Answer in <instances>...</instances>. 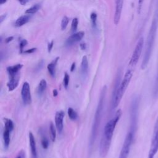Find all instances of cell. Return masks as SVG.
I'll return each mask as SVG.
<instances>
[{
    "instance_id": "6da1fadb",
    "label": "cell",
    "mask_w": 158,
    "mask_h": 158,
    "mask_svg": "<svg viewBox=\"0 0 158 158\" xmlns=\"http://www.w3.org/2000/svg\"><path fill=\"white\" fill-rule=\"evenodd\" d=\"M122 110L118 109L116 112L114 117L107 122L104 127L99 146V154L101 157H105L109 151L113 133L116 125L122 116Z\"/></svg>"
},
{
    "instance_id": "7a4b0ae2",
    "label": "cell",
    "mask_w": 158,
    "mask_h": 158,
    "mask_svg": "<svg viewBox=\"0 0 158 158\" xmlns=\"http://www.w3.org/2000/svg\"><path fill=\"white\" fill-rule=\"evenodd\" d=\"M157 28H158V0L157 1L156 7L154 13L151 26L150 27V30L147 37L145 52H144V54L142 64H141L142 69H144L147 67L149 63L150 57L151 56L152 49L154 47V44L155 41Z\"/></svg>"
},
{
    "instance_id": "3957f363",
    "label": "cell",
    "mask_w": 158,
    "mask_h": 158,
    "mask_svg": "<svg viewBox=\"0 0 158 158\" xmlns=\"http://www.w3.org/2000/svg\"><path fill=\"white\" fill-rule=\"evenodd\" d=\"M106 92H107V87L106 86H104L102 88L100 97L99 99V102L98 104V106L96 110V112L94 114L93 122L91 127V135H90V138L89 141V148L91 150L94 144V142L96 141V139L97 138V135L98 133V130L101 124V121L102 118V115L103 112V109L104 106V102L106 96Z\"/></svg>"
},
{
    "instance_id": "277c9868",
    "label": "cell",
    "mask_w": 158,
    "mask_h": 158,
    "mask_svg": "<svg viewBox=\"0 0 158 158\" xmlns=\"http://www.w3.org/2000/svg\"><path fill=\"white\" fill-rule=\"evenodd\" d=\"M133 76V71L131 70H128L125 73L123 78L122 79V81L120 83L117 91L115 94L114 99L112 101V109H115L120 102L123 96L128 88V86L131 81V79Z\"/></svg>"
},
{
    "instance_id": "5b68a950",
    "label": "cell",
    "mask_w": 158,
    "mask_h": 158,
    "mask_svg": "<svg viewBox=\"0 0 158 158\" xmlns=\"http://www.w3.org/2000/svg\"><path fill=\"white\" fill-rule=\"evenodd\" d=\"M139 105V98L138 96H135L132 98L130 104V131L135 136L138 127V110Z\"/></svg>"
},
{
    "instance_id": "8992f818",
    "label": "cell",
    "mask_w": 158,
    "mask_h": 158,
    "mask_svg": "<svg viewBox=\"0 0 158 158\" xmlns=\"http://www.w3.org/2000/svg\"><path fill=\"white\" fill-rule=\"evenodd\" d=\"M158 151V117L154 123L148 158H154Z\"/></svg>"
},
{
    "instance_id": "52a82bcc",
    "label": "cell",
    "mask_w": 158,
    "mask_h": 158,
    "mask_svg": "<svg viewBox=\"0 0 158 158\" xmlns=\"http://www.w3.org/2000/svg\"><path fill=\"white\" fill-rule=\"evenodd\" d=\"M143 45H144V38L143 37H141L137 42V44L135 48L134 51L130 59V60L129 62V65L130 66L134 67L138 63L143 48Z\"/></svg>"
},
{
    "instance_id": "ba28073f",
    "label": "cell",
    "mask_w": 158,
    "mask_h": 158,
    "mask_svg": "<svg viewBox=\"0 0 158 158\" xmlns=\"http://www.w3.org/2000/svg\"><path fill=\"white\" fill-rule=\"evenodd\" d=\"M133 138L134 135H133V133L129 131L125 137L118 158H128Z\"/></svg>"
},
{
    "instance_id": "9c48e42d",
    "label": "cell",
    "mask_w": 158,
    "mask_h": 158,
    "mask_svg": "<svg viewBox=\"0 0 158 158\" xmlns=\"http://www.w3.org/2000/svg\"><path fill=\"white\" fill-rule=\"evenodd\" d=\"M21 96L22 101L24 105H28L31 102V95L30 91V85L28 82L25 81L23 83L22 90H21Z\"/></svg>"
},
{
    "instance_id": "30bf717a",
    "label": "cell",
    "mask_w": 158,
    "mask_h": 158,
    "mask_svg": "<svg viewBox=\"0 0 158 158\" xmlns=\"http://www.w3.org/2000/svg\"><path fill=\"white\" fill-rule=\"evenodd\" d=\"M65 116V112L63 110L57 111L55 115V123L56 129L59 134H60L63 130V120Z\"/></svg>"
},
{
    "instance_id": "8fae6325",
    "label": "cell",
    "mask_w": 158,
    "mask_h": 158,
    "mask_svg": "<svg viewBox=\"0 0 158 158\" xmlns=\"http://www.w3.org/2000/svg\"><path fill=\"white\" fill-rule=\"evenodd\" d=\"M124 0H115V10L114 17V23L115 25H118L121 17L122 11L123 9Z\"/></svg>"
},
{
    "instance_id": "7c38bea8",
    "label": "cell",
    "mask_w": 158,
    "mask_h": 158,
    "mask_svg": "<svg viewBox=\"0 0 158 158\" xmlns=\"http://www.w3.org/2000/svg\"><path fill=\"white\" fill-rule=\"evenodd\" d=\"M85 33L83 31H78L73 33L66 40L65 44L67 46H72L76 43L80 41L84 36Z\"/></svg>"
},
{
    "instance_id": "4fadbf2b",
    "label": "cell",
    "mask_w": 158,
    "mask_h": 158,
    "mask_svg": "<svg viewBox=\"0 0 158 158\" xmlns=\"http://www.w3.org/2000/svg\"><path fill=\"white\" fill-rule=\"evenodd\" d=\"M23 65L21 64H17L12 66H9L7 67L6 70L9 75V77H13L19 75V72L22 68Z\"/></svg>"
},
{
    "instance_id": "5bb4252c",
    "label": "cell",
    "mask_w": 158,
    "mask_h": 158,
    "mask_svg": "<svg viewBox=\"0 0 158 158\" xmlns=\"http://www.w3.org/2000/svg\"><path fill=\"white\" fill-rule=\"evenodd\" d=\"M29 143L31 153V158H38L36 146L35 137L31 132L29 133Z\"/></svg>"
},
{
    "instance_id": "9a60e30c",
    "label": "cell",
    "mask_w": 158,
    "mask_h": 158,
    "mask_svg": "<svg viewBox=\"0 0 158 158\" xmlns=\"http://www.w3.org/2000/svg\"><path fill=\"white\" fill-rule=\"evenodd\" d=\"M20 80V75L9 78V80L7 83V86L9 91L14 90L18 86Z\"/></svg>"
},
{
    "instance_id": "2e32d148",
    "label": "cell",
    "mask_w": 158,
    "mask_h": 158,
    "mask_svg": "<svg viewBox=\"0 0 158 158\" xmlns=\"http://www.w3.org/2000/svg\"><path fill=\"white\" fill-rule=\"evenodd\" d=\"M81 77L85 78L88 72V61L87 57L86 56H83L82 59H81Z\"/></svg>"
},
{
    "instance_id": "e0dca14e",
    "label": "cell",
    "mask_w": 158,
    "mask_h": 158,
    "mask_svg": "<svg viewBox=\"0 0 158 158\" xmlns=\"http://www.w3.org/2000/svg\"><path fill=\"white\" fill-rule=\"evenodd\" d=\"M59 59V57H57L47 66L48 72L52 77H54L56 75V65Z\"/></svg>"
},
{
    "instance_id": "ac0fdd59",
    "label": "cell",
    "mask_w": 158,
    "mask_h": 158,
    "mask_svg": "<svg viewBox=\"0 0 158 158\" xmlns=\"http://www.w3.org/2000/svg\"><path fill=\"white\" fill-rule=\"evenodd\" d=\"M30 16L29 15H22L20 17H19L15 22V26L17 27H20L23 26V25L26 24L30 20Z\"/></svg>"
},
{
    "instance_id": "d6986e66",
    "label": "cell",
    "mask_w": 158,
    "mask_h": 158,
    "mask_svg": "<svg viewBox=\"0 0 158 158\" xmlns=\"http://www.w3.org/2000/svg\"><path fill=\"white\" fill-rule=\"evenodd\" d=\"M10 131L6 128H4L3 131V141L4 148L7 149L9 146L10 143Z\"/></svg>"
},
{
    "instance_id": "ffe728a7",
    "label": "cell",
    "mask_w": 158,
    "mask_h": 158,
    "mask_svg": "<svg viewBox=\"0 0 158 158\" xmlns=\"http://www.w3.org/2000/svg\"><path fill=\"white\" fill-rule=\"evenodd\" d=\"M47 87V82L44 79H42L37 87V93L38 96H41Z\"/></svg>"
},
{
    "instance_id": "44dd1931",
    "label": "cell",
    "mask_w": 158,
    "mask_h": 158,
    "mask_svg": "<svg viewBox=\"0 0 158 158\" xmlns=\"http://www.w3.org/2000/svg\"><path fill=\"white\" fill-rule=\"evenodd\" d=\"M40 7H41V5L40 4H36L33 5V6H31V7L27 9L25 11V14H28V15L33 14L36 13L37 11H38V10L40 9Z\"/></svg>"
},
{
    "instance_id": "7402d4cb",
    "label": "cell",
    "mask_w": 158,
    "mask_h": 158,
    "mask_svg": "<svg viewBox=\"0 0 158 158\" xmlns=\"http://www.w3.org/2000/svg\"><path fill=\"white\" fill-rule=\"evenodd\" d=\"M14 128V125L12 120L9 118L4 119V128L9 130L10 132L13 130Z\"/></svg>"
},
{
    "instance_id": "603a6c76",
    "label": "cell",
    "mask_w": 158,
    "mask_h": 158,
    "mask_svg": "<svg viewBox=\"0 0 158 158\" xmlns=\"http://www.w3.org/2000/svg\"><path fill=\"white\" fill-rule=\"evenodd\" d=\"M49 131H50V137H51V139L52 142L55 141L56 140V128L55 127L53 124L52 122L50 123L49 125Z\"/></svg>"
},
{
    "instance_id": "cb8c5ba5",
    "label": "cell",
    "mask_w": 158,
    "mask_h": 158,
    "mask_svg": "<svg viewBox=\"0 0 158 158\" xmlns=\"http://www.w3.org/2000/svg\"><path fill=\"white\" fill-rule=\"evenodd\" d=\"M153 97L154 99L157 98L158 97V68L157 70V74L154 84V88H153Z\"/></svg>"
},
{
    "instance_id": "d4e9b609",
    "label": "cell",
    "mask_w": 158,
    "mask_h": 158,
    "mask_svg": "<svg viewBox=\"0 0 158 158\" xmlns=\"http://www.w3.org/2000/svg\"><path fill=\"white\" fill-rule=\"evenodd\" d=\"M67 113L69 117L72 120H75L78 118V114L76 112V111L72 107H69L67 110Z\"/></svg>"
},
{
    "instance_id": "484cf974",
    "label": "cell",
    "mask_w": 158,
    "mask_h": 158,
    "mask_svg": "<svg viewBox=\"0 0 158 158\" xmlns=\"http://www.w3.org/2000/svg\"><path fill=\"white\" fill-rule=\"evenodd\" d=\"M41 146L43 147V149H46L48 148L49 147V141H48V139L46 138V136L44 135H41Z\"/></svg>"
},
{
    "instance_id": "4316f807",
    "label": "cell",
    "mask_w": 158,
    "mask_h": 158,
    "mask_svg": "<svg viewBox=\"0 0 158 158\" xmlns=\"http://www.w3.org/2000/svg\"><path fill=\"white\" fill-rule=\"evenodd\" d=\"M69 18L67 17V16H64L62 19V21H61V29L62 30H65L67 25H68V23H69Z\"/></svg>"
},
{
    "instance_id": "83f0119b",
    "label": "cell",
    "mask_w": 158,
    "mask_h": 158,
    "mask_svg": "<svg viewBox=\"0 0 158 158\" xmlns=\"http://www.w3.org/2000/svg\"><path fill=\"white\" fill-rule=\"evenodd\" d=\"M90 19L91 21V23L93 25V27L94 28L96 27V20H97V14L94 12H93L91 15H90Z\"/></svg>"
},
{
    "instance_id": "f1b7e54d",
    "label": "cell",
    "mask_w": 158,
    "mask_h": 158,
    "mask_svg": "<svg viewBox=\"0 0 158 158\" xmlns=\"http://www.w3.org/2000/svg\"><path fill=\"white\" fill-rule=\"evenodd\" d=\"M78 20L77 18H74L72 20V25H71V30L73 32H75L78 27Z\"/></svg>"
},
{
    "instance_id": "f546056e",
    "label": "cell",
    "mask_w": 158,
    "mask_h": 158,
    "mask_svg": "<svg viewBox=\"0 0 158 158\" xmlns=\"http://www.w3.org/2000/svg\"><path fill=\"white\" fill-rule=\"evenodd\" d=\"M27 41L26 40H22L20 44H19V49H20V53H23V48L27 44Z\"/></svg>"
},
{
    "instance_id": "4dcf8cb0",
    "label": "cell",
    "mask_w": 158,
    "mask_h": 158,
    "mask_svg": "<svg viewBox=\"0 0 158 158\" xmlns=\"http://www.w3.org/2000/svg\"><path fill=\"white\" fill-rule=\"evenodd\" d=\"M69 80H70V77L69 75L67 73H65L64 74V85L65 88H67L69 84Z\"/></svg>"
},
{
    "instance_id": "1f68e13d",
    "label": "cell",
    "mask_w": 158,
    "mask_h": 158,
    "mask_svg": "<svg viewBox=\"0 0 158 158\" xmlns=\"http://www.w3.org/2000/svg\"><path fill=\"white\" fill-rule=\"evenodd\" d=\"M36 50V48H31V49L24 51L23 53H25V54H31V53H33Z\"/></svg>"
},
{
    "instance_id": "d6a6232c",
    "label": "cell",
    "mask_w": 158,
    "mask_h": 158,
    "mask_svg": "<svg viewBox=\"0 0 158 158\" xmlns=\"http://www.w3.org/2000/svg\"><path fill=\"white\" fill-rule=\"evenodd\" d=\"M53 45H54V41H51L50 43H48V52H50L52 49V47H53Z\"/></svg>"
},
{
    "instance_id": "836d02e7",
    "label": "cell",
    "mask_w": 158,
    "mask_h": 158,
    "mask_svg": "<svg viewBox=\"0 0 158 158\" xmlns=\"http://www.w3.org/2000/svg\"><path fill=\"white\" fill-rule=\"evenodd\" d=\"M43 64H44L43 60L40 61V62L38 63V64L37 65L36 67V71H39V70H41V69L42 68L43 65Z\"/></svg>"
},
{
    "instance_id": "e575fe53",
    "label": "cell",
    "mask_w": 158,
    "mask_h": 158,
    "mask_svg": "<svg viewBox=\"0 0 158 158\" xmlns=\"http://www.w3.org/2000/svg\"><path fill=\"white\" fill-rule=\"evenodd\" d=\"M14 39V37L13 36H9L7 37V38L5 39V43H9V42H10L11 41H12Z\"/></svg>"
},
{
    "instance_id": "d590c367",
    "label": "cell",
    "mask_w": 158,
    "mask_h": 158,
    "mask_svg": "<svg viewBox=\"0 0 158 158\" xmlns=\"http://www.w3.org/2000/svg\"><path fill=\"white\" fill-rule=\"evenodd\" d=\"M18 1L20 2V4L21 5H22V6L25 5L28 2V0H18Z\"/></svg>"
},
{
    "instance_id": "8d00e7d4",
    "label": "cell",
    "mask_w": 158,
    "mask_h": 158,
    "mask_svg": "<svg viewBox=\"0 0 158 158\" xmlns=\"http://www.w3.org/2000/svg\"><path fill=\"white\" fill-rule=\"evenodd\" d=\"M16 158H24V152L22 151Z\"/></svg>"
},
{
    "instance_id": "74e56055",
    "label": "cell",
    "mask_w": 158,
    "mask_h": 158,
    "mask_svg": "<svg viewBox=\"0 0 158 158\" xmlns=\"http://www.w3.org/2000/svg\"><path fill=\"white\" fill-rule=\"evenodd\" d=\"M6 17V14H3V15H1V17H0V22L1 23H2L4 20H5Z\"/></svg>"
},
{
    "instance_id": "f35d334b",
    "label": "cell",
    "mask_w": 158,
    "mask_h": 158,
    "mask_svg": "<svg viewBox=\"0 0 158 158\" xmlns=\"http://www.w3.org/2000/svg\"><path fill=\"white\" fill-rule=\"evenodd\" d=\"M80 48L82 49V50H85L86 49V44L85 43H81L80 44Z\"/></svg>"
},
{
    "instance_id": "ab89813d",
    "label": "cell",
    "mask_w": 158,
    "mask_h": 158,
    "mask_svg": "<svg viewBox=\"0 0 158 158\" xmlns=\"http://www.w3.org/2000/svg\"><path fill=\"white\" fill-rule=\"evenodd\" d=\"M75 63L73 62L71 65V67H70V71L73 72L75 70Z\"/></svg>"
},
{
    "instance_id": "60d3db41",
    "label": "cell",
    "mask_w": 158,
    "mask_h": 158,
    "mask_svg": "<svg viewBox=\"0 0 158 158\" xmlns=\"http://www.w3.org/2000/svg\"><path fill=\"white\" fill-rule=\"evenodd\" d=\"M52 94H53V96H54V97H56L57 96V94H58V91H57V89H54L53 91H52Z\"/></svg>"
},
{
    "instance_id": "b9f144b4",
    "label": "cell",
    "mask_w": 158,
    "mask_h": 158,
    "mask_svg": "<svg viewBox=\"0 0 158 158\" xmlns=\"http://www.w3.org/2000/svg\"><path fill=\"white\" fill-rule=\"evenodd\" d=\"M6 1H7V0H0V4H1V5H2V4H4Z\"/></svg>"
}]
</instances>
